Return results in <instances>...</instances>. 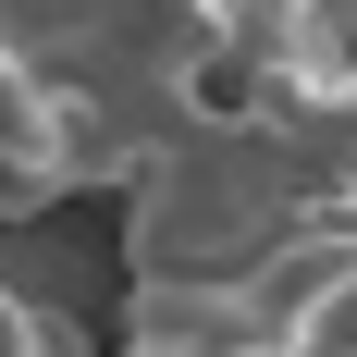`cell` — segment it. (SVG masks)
<instances>
[{"label":"cell","mask_w":357,"mask_h":357,"mask_svg":"<svg viewBox=\"0 0 357 357\" xmlns=\"http://www.w3.org/2000/svg\"><path fill=\"white\" fill-rule=\"evenodd\" d=\"M0 357H99V345H86L62 308H37L25 284H0Z\"/></svg>","instance_id":"cell-2"},{"label":"cell","mask_w":357,"mask_h":357,"mask_svg":"<svg viewBox=\"0 0 357 357\" xmlns=\"http://www.w3.org/2000/svg\"><path fill=\"white\" fill-rule=\"evenodd\" d=\"M308 210H333V197L271 111L160 123L123 173V271L136 284H247Z\"/></svg>","instance_id":"cell-1"}]
</instances>
